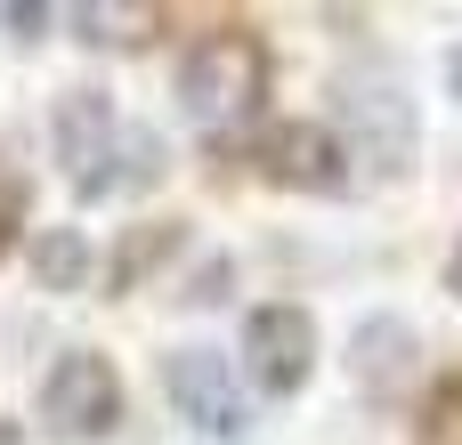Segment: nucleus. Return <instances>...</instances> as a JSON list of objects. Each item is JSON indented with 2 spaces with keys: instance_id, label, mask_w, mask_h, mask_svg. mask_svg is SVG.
Wrapping results in <instances>:
<instances>
[{
  "instance_id": "1",
  "label": "nucleus",
  "mask_w": 462,
  "mask_h": 445,
  "mask_svg": "<svg viewBox=\"0 0 462 445\" xmlns=\"http://www.w3.org/2000/svg\"><path fill=\"white\" fill-rule=\"evenodd\" d=\"M268 97V41L252 24H219L203 32L187 57H179V105L203 122V130H236L252 122Z\"/></svg>"
},
{
  "instance_id": "2",
  "label": "nucleus",
  "mask_w": 462,
  "mask_h": 445,
  "mask_svg": "<svg viewBox=\"0 0 462 445\" xmlns=\"http://www.w3.org/2000/svg\"><path fill=\"white\" fill-rule=\"evenodd\" d=\"M41 422H49V438H65V445L114 438L122 430V373H114V357L65 349L49 365V381H41Z\"/></svg>"
},
{
  "instance_id": "3",
  "label": "nucleus",
  "mask_w": 462,
  "mask_h": 445,
  "mask_svg": "<svg viewBox=\"0 0 462 445\" xmlns=\"http://www.w3.org/2000/svg\"><path fill=\"white\" fill-rule=\"evenodd\" d=\"M341 114H349V162H365L374 178H406L422 130H414V97L390 81V73H349L341 81Z\"/></svg>"
},
{
  "instance_id": "4",
  "label": "nucleus",
  "mask_w": 462,
  "mask_h": 445,
  "mask_svg": "<svg viewBox=\"0 0 462 445\" xmlns=\"http://www.w3.org/2000/svg\"><path fill=\"white\" fill-rule=\"evenodd\" d=\"M244 365H252V389H268V397H300L309 373H317V316L292 308V300L252 308V324H244Z\"/></svg>"
},
{
  "instance_id": "5",
  "label": "nucleus",
  "mask_w": 462,
  "mask_h": 445,
  "mask_svg": "<svg viewBox=\"0 0 462 445\" xmlns=\"http://www.w3.org/2000/svg\"><path fill=\"white\" fill-rule=\"evenodd\" d=\"M162 389H171V405H179L187 430H203V438H244V389H236V373H227L219 349H179V357L162 365Z\"/></svg>"
},
{
  "instance_id": "6",
  "label": "nucleus",
  "mask_w": 462,
  "mask_h": 445,
  "mask_svg": "<svg viewBox=\"0 0 462 445\" xmlns=\"http://www.w3.org/2000/svg\"><path fill=\"white\" fill-rule=\"evenodd\" d=\"M260 154H268V178L300 186V195H349V178H357L333 122H276Z\"/></svg>"
},
{
  "instance_id": "7",
  "label": "nucleus",
  "mask_w": 462,
  "mask_h": 445,
  "mask_svg": "<svg viewBox=\"0 0 462 445\" xmlns=\"http://www.w3.org/2000/svg\"><path fill=\"white\" fill-rule=\"evenodd\" d=\"M414 365H422V341H414L406 316H365L349 332V381L374 405H406L414 397Z\"/></svg>"
},
{
  "instance_id": "8",
  "label": "nucleus",
  "mask_w": 462,
  "mask_h": 445,
  "mask_svg": "<svg viewBox=\"0 0 462 445\" xmlns=\"http://www.w3.org/2000/svg\"><path fill=\"white\" fill-rule=\"evenodd\" d=\"M114 130H122V114H114V97H106V89H73V97L57 105V162H65V178H73V186L106 162Z\"/></svg>"
},
{
  "instance_id": "9",
  "label": "nucleus",
  "mask_w": 462,
  "mask_h": 445,
  "mask_svg": "<svg viewBox=\"0 0 462 445\" xmlns=\"http://www.w3.org/2000/svg\"><path fill=\"white\" fill-rule=\"evenodd\" d=\"M162 170H171L162 138H154V130H138V122H122V130H114V146H106V162L81 178V195H89V203H106V195H138V186H154Z\"/></svg>"
},
{
  "instance_id": "10",
  "label": "nucleus",
  "mask_w": 462,
  "mask_h": 445,
  "mask_svg": "<svg viewBox=\"0 0 462 445\" xmlns=\"http://www.w3.org/2000/svg\"><path fill=\"white\" fill-rule=\"evenodd\" d=\"M32 276H41V292H89V235L81 227H41L32 235Z\"/></svg>"
},
{
  "instance_id": "11",
  "label": "nucleus",
  "mask_w": 462,
  "mask_h": 445,
  "mask_svg": "<svg viewBox=\"0 0 462 445\" xmlns=\"http://www.w3.org/2000/svg\"><path fill=\"white\" fill-rule=\"evenodd\" d=\"M179 243H187V227H179V219H154V227H130L122 259H114V292H138V276H146V268H162V259H171Z\"/></svg>"
},
{
  "instance_id": "12",
  "label": "nucleus",
  "mask_w": 462,
  "mask_h": 445,
  "mask_svg": "<svg viewBox=\"0 0 462 445\" xmlns=\"http://www.w3.org/2000/svg\"><path fill=\"white\" fill-rule=\"evenodd\" d=\"M414 445H462V373H439L430 381L422 422H414Z\"/></svg>"
},
{
  "instance_id": "13",
  "label": "nucleus",
  "mask_w": 462,
  "mask_h": 445,
  "mask_svg": "<svg viewBox=\"0 0 462 445\" xmlns=\"http://www.w3.org/2000/svg\"><path fill=\"white\" fill-rule=\"evenodd\" d=\"M73 24H81V41H97V49H130V41L154 24V8H114V0H89V8H73Z\"/></svg>"
},
{
  "instance_id": "14",
  "label": "nucleus",
  "mask_w": 462,
  "mask_h": 445,
  "mask_svg": "<svg viewBox=\"0 0 462 445\" xmlns=\"http://www.w3.org/2000/svg\"><path fill=\"white\" fill-rule=\"evenodd\" d=\"M24 211H32V186L0 170V259H8V243H16V227H24Z\"/></svg>"
},
{
  "instance_id": "15",
  "label": "nucleus",
  "mask_w": 462,
  "mask_h": 445,
  "mask_svg": "<svg viewBox=\"0 0 462 445\" xmlns=\"http://www.w3.org/2000/svg\"><path fill=\"white\" fill-rule=\"evenodd\" d=\"M187 300H195V308H203V300H227V259H211V268L195 276V292H187Z\"/></svg>"
},
{
  "instance_id": "16",
  "label": "nucleus",
  "mask_w": 462,
  "mask_h": 445,
  "mask_svg": "<svg viewBox=\"0 0 462 445\" xmlns=\"http://www.w3.org/2000/svg\"><path fill=\"white\" fill-rule=\"evenodd\" d=\"M8 24H16V41H32V32L49 24V8H41V0H16V8H8Z\"/></svg>"
},
{
  "instance_id": "17",
  "label": "nucleus",
  "mask_w": 462,
  "mask_h": 445,
  "mask_svg": "<svg viewBox=\"0 0 462 445\" xmlns=\"http://www.w3.org/2000/svg\"><path fill=\"white\" fill-rule=\"evenodd\" d=\"M447 89H455V97H462V41H455V49H447Z\"/></svg>"
},
{
  "instance_id": "18",
  "label": "nucleus",
  "mask_w": 462,
  "mask_h": 445,
  "mask_svg": "<svg viewBox=\"0 0 462 445\" xmlns=\"http://www.w3.org/2000/svg\"><path fill=\"white\" fill-rule=\"evenodd\" d=\"M447 292L462 300V243H455V259H447Z\"/></svg>"
},
{
  "instance_id": "19",
  "label": "nucleus",
  "mask_w": 462,
  "mask_h": 445,
  "mask_svg": "<svg viewBox=\"0 0 462 445\" xmlns=\"http://www.w3.org/2000/svg\"><path fill=\"white\" fill-rule=\"evenodd\" d=\"M0 445H24V438H16V422H0Z\"/></svg>"
}]
</instances>
